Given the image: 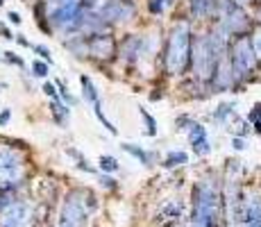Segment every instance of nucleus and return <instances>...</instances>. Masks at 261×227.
<instances>
[{
    "label": "nucleus",
    "instance_id": "412c9836",
    "mask_svg": "<svg viewBox=\"0 0 261 227\" xmlns=\"http://www.w3.org/2000/svg\"><path fill=\"white\" fill-rule=\"evenodd\" d=\"M232 109H234L232 105H220V107H218V112H216L214 116H216V118H218V120H225L229 114H232Z\"/></svg>",
    "mask_w": 261,
    "mask_h": 227
},
{
    "label": "nucleus",
    "instance_id": "bb28decb",
    "mask_svg": "<svg viewBox=\"0 0 261 227\" xmlns=\"http://www.w3.org/2000/svg\"><path fill=\"white\" fill-rule=\"evenodd\" d=\"M250 120H261V105H254V112H250Z\"/></svg>",
    "mask_w": 261,
    "mask_h": 227
},
{
    "label": "nucleus",
    "instance_id": "dca6fc26",
    "mask_svg": "<svg viewBox=\"0 0 261 227\" xmlns=\"http://www.w3.org/2000/svg\"><path fill=\"white\" fill-rule=\"evenodd\" d=\"M93 109H95V116H98V120L105 125V128H107V132L116 134V128H114L112 120H109L107 116H105V112H102V105H100V100H98V103H93Z\"/></svg>",
    "mask_w": 261,
    "mask_h": 227
},
{
    "label": "nucleus",
    "instance_id": "4468645a",
    "mask_svg": "<svg viewBox=\"0 0 261 227\" xmlns=\"http://www.w3.org/2000/svg\"><path fill=\"white\" fill-rule=\"evenodd\" d=\"M209 9H212V0H191V12H193V16H198V18L207 16Z\"/></svg>",
    "mask_w": 261,
    "mask_h": 227
},
{
    "label": "nucleus",
    "instance_id": "2f4dec72",
    "mask_svg": "<svg viewBox=\"0 0 261 227\" xmlns=\"http://www.w3.org/2000/svg\"><path fill=\"white\" fill-rule=\"evenodd\" d=\"M16 41H18V43H21V45H25V48H28V45H30V41H28V39H25V37H23V34H18V39H16Z\"/></svg>",
    "mask_w": 261,
    "mask_h": 227
},
{
    "label": "nucleus",
    "instance_id": "aec40b11",
    "mask_svg": "<svg viewBox=\"0 0 261 227\" xmlns=\"http://www.w3.org/2000/svg\"><path fill=\"white\" fill-rule=\"evenodd\" d=\"M32 70H34V75H37V78H46V75H48V64L34 62L32 64Z\"/></svg>",
    "mask_w": 261,
    "mask_h": 227
},
{
    "label": "nucleus",
    "instance_id": "5701e85b",
    "mask_svg": "<svg viewBox=\"0 0 261 227\" xmlns=\"http://www.w3.org/2000/svg\"><path fill=\"white\" fill-rule=\"evenodd\" d=\"M5 62H9V64H16V66H25V62H23V59L21 57H16V55H14V53H5Z\"/></svg>",
    "mask_w": 261,
    "mask_h": 227
},
{
    "label": "nucleus",
    "instance_id": "7ed1b4c3",
    "mask_svg": "<svg viewBox=\"0 0 261 227\" xmlns=\"http://www.w3.org/2000/svg\"><path fill=\"white\" fill-rule=\"evenodd\" d=\"M254 62H257V55H254V48H252V43H250V39L239 37L237 41L232 43V75L245 78V75L254 68Z\"/></svg>",
    "mask_w": 261,
    "mask_h": 227
},
{
    "label": "nucleus",
    "instance_id": "6e6552de",
    "mask_svg": "<svg viewBox=\"0 0 261 227\" xmlns=\"http://www.w3.org/2000/svg\"><path fill=\"white\" fill-rule=\"evenodd\" d=\"M189 141H191L193 153L198 155V157H204V155L212 153V145H209V139H207V130H204L200 123H191Z\"/></svg>",
    "mask_w": 261,
    "mask_h": 227
},
{
    "label": "nucleus",
    "instance_id": "f257e3e1",
    "mask_svg": "<svg viewBox=\"0 0 261 227\" xmlns=\"http://www.w3.org/2000/svg\"><path fill=\"white\" fill-rule=\"evenodd\" d=\"M218 225V193L214 184L202 182L193 193V227H216Z\"/></svg>",
    "mask_w": 261,
    "mask_h": 227
},
{
    "label": "nucleus",
    "instance_id": "f8f14e48",
    "mask_svg": "<svg viewBox=\"0 0 261 227\" xmlns=\"http://www.w3.org/2000/svg\"><path fill=\"white\" fill-rule=\"evenodd\" d=\"M123 150H125V153H129V155H132V157H137L139 161H141V164L150 166V159H152V157H150V155L145 153L143 148H137V145H134V143H123Z\"/></svg>",
    "mask_w": 261,
    "mask_h": 227
},
{
    "label": "nucleus",
    "instance_id": "473e14b6",
    "mask_svg": "<svg viewBox=\"0 0 261 227\" xmlns=\"http://www.w3.org/2000/svg\"><path fill=\"white\" fill-rule=\"evenodd\" d=\"M3 37H5V39H12V32H9L7 28H3Z\"/></svg>",
    "mask_w": 261,
    "mask_h": 227
},
{
    "label": "nucleus",
    "instance_id": "b1692460",
    "mask_svg": "<svg viewBox=\"0 0 261 227\" xmlns=\"http://www.w3.org/2000/svg\"><path fill=\"white\" fill-rule=\"evenodd\" d=\"M34 50H37V53H39V55H41V57H43V59H46V62H48V64H53V57H50V50L46 48V45H34Z\"/></svg>",
    "mask_w": 261,
    "mask_h": 227
},
{
    "label": "nucleus",
    "instance_id": "393cba45",
    "mask_svg": "<svg viewBox=\"0 0 261 227\" xmlns=\"http://www.w3.org/2000/svg\"><path fill=\"white\" fill-rule=\"evenodd\" d=\"M9 118H12V109H5V112H0V128H5V125L9 123Z\"/></svg>",
    "mask_w": 261,
    "mask_h": 227
},
{
    "label": "nucleus",
    "instance_id": "72a5a7b5",
    "mask_svg": "<svg viewBox=\"0 0 261 227\" xmlns=\"http://www.w3.org/2000/svg\"><path fill=\"white\" fill-rule=\"evenodd\" d=\"M0 7H3V0H0Z\"/></svg>",
    "mask_w": 261,
    "mask_h": 227
},
{
    "label": "nucleus",
    "instance_id": "9b49d317",
    "mask_svg": "<svg viewBox=\"0 0 261 227\" xmlns=\"http://www.w3.org/2000/svg\"><path fill=\"white\" fill-rule=\"evenodd\" d=\"M80 84H82V93H84V100H89V103H98V91H95V87H93V82H91V78L89 75H82L80 78Z\"/></svg>",
    "mask_w": 261,
    "mask_h": 227
},
{
    "label": "nucleus",
    "instance_id": "cd10ccee",
    "mask_svg": "<svg viewBox=\"0 0 261 227\" xmlns=\"http://www.w3.org/2000/svg\"><path fill=\"white\" fill-rule=\"evenodd\" d=\"M9 21H12L14 25H18V23H21V21H23V18H21V16H18V14H16V12H9Z\"/></svg>",
    "mask_w": 261,
    "mask_h": 227
},
{
    "label": "nucleus",
    "instance_id": "a878e982",
    "mask_svg": "<svg viewBox=\"0 0 261 227\" xmlns=\"http://www.w3.org/2000/svg\"><path fill=\"white\" fill-rule=\"evenodd\" d=\"M43 93L50 95V98H57V91H55V87H53V84H50V82L43 84Z\"/></svg>",
    "mask_w": 261,
    "mask_h": 227
},
{
    "label": "nucleus",
    "instance_id": "0eeeda50",
    "mask_svg": "<svg viewBox=\"0 0 261 227\" xmlns=\"http://www.w3.org/2000/svg\"><path fill=\"white\" fill-rule=\"evenodd\" d=\"M114 48H116V43H114V39L109 34H93L87 41V50L91 55H95V57H105V59L112 57Z\"/></svg>",
    "mask_w": 261,
    "mask_h": 227
},
{
    "label": "nucleus",
    "instance_id": "f03ea898",
    "mask_svg": "<svg viewBox=\"0 0 261 227\" xmlns=\"http://www.w3.org/2000/svg\"><path fill=\"white\" fill-rule=\"evenodd\" d=\"M191 62V30L189 25H177L170 32L168 48H166V68L170 75L184 73Z\"/></svg>",
    "mask_w": 261,
    "mask_h": 227
},
{
    "label": "nucleus",
    "instance_id": "2eb2a0df",
    "mask_svg": "<svg viewBox=\"0 0 261 227\" xmlns=\"http://www.w3.org/2000/svg\"><path fill=\"white\" fill-rule=\"evenodd\" d=\"M50 109H53V116H55V120H57L59 125H66L68 123V114H71V112H68V107H64L59 100H55Z\"/></svg>",
    "mask_w": 261,
    "mask_h": 227
},
{
    "label": "nucleus",
    "instance_id": "20e7f679",
    "mask_svg": "<svg viewBox=\"0 0 261 227\" xmlns=\"http://www.w3.org/2000/svg\"><path fill=\"white\" fill-rule=\"evenodd\" d=\"M21 159L9 148H0V189L12 191V186L21 182Z\"/></svg>",
    "mask_w": 261,
    "mask_h": 227
},
{
    "label": "nucleus",
    "instance_id": "c85d7f7f",
    "mask_svg": "<svg viewBox=\"0 0 261 227\" xmlns=\"http://www.w3.org/2000/svg\"><path fill=\"white\" fill-rule=\"evenodd\" d=\"M234 148H237V150H243V148H245V141L241 139V136H237V139H234Z\"/></svg>",
    "mask_w": 261,
    "mask_h": 227
},
{
    "label": "nucleus",
    "instance_id": "9d476101",
    "mask_svg": "<svg viewBox=\"0 0 261 227\" xmlns=\"http://www.w3.org/2000/svg\"><path fill=\"white\" fill-rule=\"evenodd\" d=\"M139 53H141V39L139 37H129L127 41L120 45V55H123L125 59H134Z\"/></svg>",
    "mask_w": 261,
    "mask_h": 227
},
{
    "label": "nucleus",
    "instance_id": "423d86ee",
    "mask_svg": "<svg viewBox=\"0 0 261 227\" xmlns=\"http://www.w3.org/2000/svg\"><path fill=\"white\" fill-rule=\"evenodd\" d=\"M134 3L132 0H107L100 7V18L107 23H116V21H127L134 14Z\"/></svg>",
    "mask_w": 261,
    "mask_h": 227
},
{
    "label": "nucleus",
    "instance_id": "7c9ffc66",
    "mask_svg": "<svg viewBox=\"0 0 261 227\" xmlns=\"http://www.w3.org/2000/svg\"><path fill=\"white\" fill-rule=\"evenodd\" d=\"M243 227H261V218H257V220H248Z\"/></svg>",
    "mask_w": 261,
    "mask_h": 227
},
{
    "label": "nucleus",
    "instance_id": "4be33fe9",
    "mask_svg": "<svg viewBox=\"0 0 261 227\" xmlns=\"http://www.w3.org/2000/svg\"><path fill=\"white\" fill-rule=\"evenodd\" d=\"M57 87H59V91H62V98H64V100H66V103H68V105H75V103H77V100H75V98H73V95H71V93H68V89H66V87H64V82H57Z\"/></svg>",
    "mask_w": 261,
    "mask_h": 227
},
{
    "label": "nucleus",
    "instance_id": "1a4fd4ad",
    "mask_svg": "<svg viewBox=\"0 0 261 227\" xmlns=\"http://www.w3.org/2000/svg\"><path fill=\"white\" fill-rule=\"evenodd\" d=\"M248 28V16H245L243 9L234 7L232 12L227 14V21H225V32L227 34H241Z\"/></svg>",
    "mask_w": 261,
    "mask_h": 227
},
{
    "label": "nucleus",
    "instance_id": "c756f323",
    "mask_svg": "<svg viewBox=\"0 0 261 227\" xmlns=\"http://www.w3.org/2000/svg\"><path fill=\"white\" fill-rule=\"evenodd\" d=\"M100 182H102V184L107 186V189H114V186H116V184H114V180H112V178H102Z\"/></svg>",
    "mask_w": 261,
    "mask_h": 227
},
{
    "label": "nucleus",
    "instance_id": "6ab92c4d",
    "mask_svg": "<svg viewBox=\"0 0 261 227\" xmlns=\"http://www.w3.org/2000/svg\"><path fill=\"white\" fill-rule=\"evenodd\" d=\"M12 203H14L12 191H9V189H0V211H3L5 207H9Z\"/></svg>",
    "mask_w": 261,
    "mask_h": 227
},
{
    "label": "nucleus",
    "instance_id": "f704fd0d",
    "mask_svg": "<svg viewBox=\"0 0 261 227\" xmlns=\"http://www.w3.org/2000/svg\"><path fill=\"white\" fill-rule=\"evenodd\" d=\"M259 48H261V41H259Z\"/></svg>",
    "mask_w": 261,
    "mask_h": 227
},
{
    "label": "nucleus",
    "instance_id": "a211bd4d",
    "mask_svg": "<svg viewBox=\"0 0 261 227\" xmlns=\"http://www.w3.org/2000/svg\"><path fill=\"white\" fill-rule=\"evenodd\" d=\"M139 112H141L143 120H145V125H148V134H150V136H154V134H157V123H154V118H152V116H150L148 112H145V109H139Z\"/></svg>",
    "mask_w": 261,
    "mask_h": 227
},
{
    "label": "nucleus",
    "instance_id": "f3484780",
    "mask_svg": "<svg viewBox=\"0 0 261 227\" xmlns=\"http://www.w3.org/2000/svg\"><path fill=\"white\" fill-rule=\"evenodd\" d=\"M100 168L105 173H114V170H118V161L114 157H100Z\"/></svg>",
    "mask_w": 261,
    "mask_h": 227
},
{
    "label": "nucleus",
    "instance_id": "ddd939ff",
    "mask_svg": "<svg viewBox=\"0 0 261 227\" xmlns=\"http://www.w3.org/2000/svg\"><path fill=\"white\" fill-rule=\"evenodd\" d=\"M189 161V155L182 153V150H173V153H168V157L164 159V166H168V168H173V166H182Z\"/></svg>",
    "mask_w": 261,
    "mask_h": 227
},
{
    "label": "nucleus",
    "instance_id": "39448f33",
    "mask_svg": "<svg viewBox=\"0 0 261 227\" xmlns=\"http://www.w3.org/2000/svg\"><path fill=\"white\" fill-rule=\"evenodd\" d=\"M30 223H32V209L25 203L14 200L0 211V227H30Z\"/></svg>",
    "mask_w": 261,
    "mask_h": 227
}]
</instances>
